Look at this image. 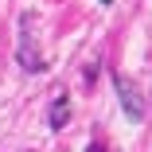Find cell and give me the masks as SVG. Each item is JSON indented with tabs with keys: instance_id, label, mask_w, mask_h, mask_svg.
<instances>
[{
	"instance_id": "cell-1",
	"label": "cell",
	"mask_w": 152,
	"mask_h": 152,
	"mask_svg": "<svg viewBox=\"0 0 152 152\" xmlns=\"http://www.w3.org/2000/svg\"><path fill=\"white\" fill-rule=\"evenodd\" d=\"M113 86H117L121 105H125V117H129V121H144V98H140L137 82L125 78V74H113Z\"/></svg>"
},
{
	"instance_id": "cell-2",
	"label": "cell",
	"mask_w": 152,
	"mask_h": 152,
	"mask_svg": "<svg viewBox=\"0 0 152 152\" xmlns=\"http://www.w3.org/2000/svg\"><path fill=\"white\" fill-rule=\"evenodd\" d=\"M66 117H70V98L63 94V98H55V105H51V129H63Z\"/></svg>"
},
{
	"instance_id": "cell-3",
	"label": "cell",
	"mask_w": 152,
	"mask_h": 152,
	"mask_svg": "<svg viewBox=\"0 0 152 152\" xmlns=\"http://www.w3.org/2000/svg\"><path fill=\"white\" fill-rule=\"evenodd\" d=\"M102 4H113V0H102Z\"/></svg>"
}]
</instances>
